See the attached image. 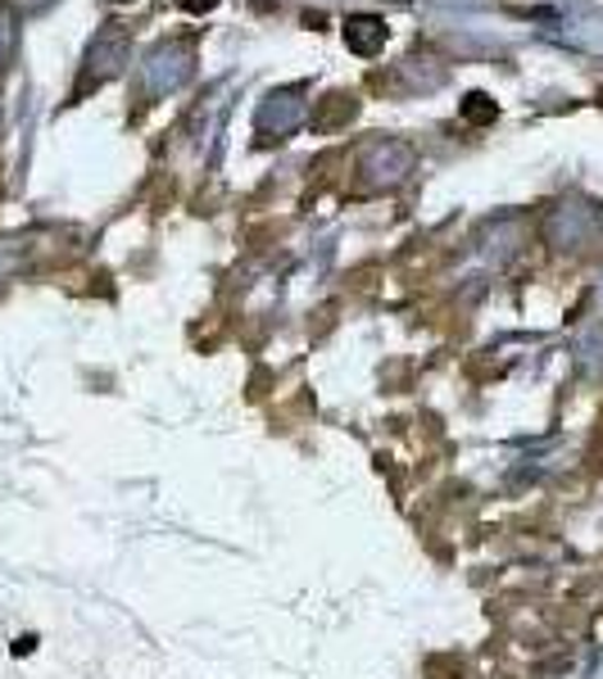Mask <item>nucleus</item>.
Masks as SVG:
<instances>
[{
	"mask_svg": "<svg viewBox=\"0 0 603 679\" xmlns=\"http://www.w3.org/2000/svg\"><path fill=\"white\" fill-rule=\"evenodd\" d=\"M55 0H10V10L14 14H42V10H50Z\"/></svg>",
	"mask_w": 603,
	"mask_h": 679,
	"instance_id": "obj_11",
	"label": "nucleus"
},
{
	"mask_svg": "<svg viewBox=\"0 0 603 679\" xmlns=\"http://www.w3.org/2000/svg\"><path fill=\"white\" fill-rule=\"evenodd\" d=\"M417 168V150L409 141H373L358 154V181L364 191H395Z\"/></svg>",
	"mask_w": 603,
	"mask_h": 679,
	"instance_id": "obj_2",
	"label": "nucleus"
},
{
	"mask_svg": "<svg viewBox=\"0 0 603 679\" xmlns=\"http://www.w3.org/2000/svg\"><path fill=\"white\" fill-rule=\"evenodd\" d=\"M118 5H128V0H118Z\"/></svg>",
	"mask_w": 603,
	"mask_h": 679,
	"instance_id": "obj_14",
	"label": "nucleus"
},
{
	"mask_svg": "<svg viewBox=\"0 0 603 679\" xmlns=\"http://www.w3.org/2000/svg\"><path fill=\"white\" fill-rule=\"evenodd\" d=\"M191 73H196V41H159L145 59L141 82L150 96H168V91L191 82Z\"/></svg>",
	"mask_w": 603,
	"mask_h": 679,
	"instance_id": "obj_3",
	"label": "nucleus"
},
{
	"mask_svg": "<svg viewBox=\"0 0 603 679\" xmlns=\"http://www.w3.org/2000/svg\"><path fill=\"white\" fill-rule=\"evenodd\" d=\"M354 109H358L354 96H327V114H314L309 122H314L318 132H331V128H341V122H350Z\"/></svg>",
	"mask_w": 603,
	"mask_h": 679,
	"instance_id": "obj_8",
	"label": "nucleus"
},
{
	"mask_svg": "<svg viewBox=\"0 0 603 679\" xmlns=\"http://www.w3.org/2000/svg\"><path fill=\"white\" fill-rule=\"evenodd\" d=\"M599 236H603V209L594 200H581V195L558 200L545 218V240L558 254H581Z\"/></svg>",
	"mask_w": 603,
	"mask_h": 679,
	"instance_id": "obj_1",
	"label": "nucleus"
},
{
	"mask_svg": "<svg viewBox=\"0 0 603 679\" xmlns=\"http://www.w3.org/2000/svg\"><path fill=\"white\" fill-rule=\"evenodd\" d=\"M599 303H603V276H599Z\"/></svg>",
	"mask_w": 603,
	"mask_h": 679,
	"instance_id": "obj_13",
	"label": "nucleus"
},
{
	"mask_svg": "<svg viewBox=\"0 0 603 679\" xmlns=\"http://www.w3.org/2000/svg\"><path fill=\"white\" fill-rule=\"evenodd\" d=\"M309 118V105H305V91H273L263 105H259V114H255V132L263 136V141H286L299 122Z\"/></svg>",
	"mask_w": 603,
	"mask_h": 679,
	"instance_id": "obj_5",
	"label": "nucleus"
},
{
	"mask_svg": "<svg viewBox=\"0 0 603 679\" xmlns=\"http://www.w3.org/2000/svg\"><path fill=\"white\" fill-rule=\"evenodd\" d=\"M128 50H132V37H128L118 23H109L105 33H96L92 50H86V69H82V82H78V91H73V96H86V91H92V86H105L109 78H118V73H123V64H128Z\"/></svg>",
	"mask_w": 603,
	"mask_h": 679,
	"instance_id": "obj_4",
	"label": "nucleus"
},
{
	"mask_svg": "<svg viewBox=\"0 0 603 679\" xmlns=\"http://www.w3.org/2000/svg\"><path fill=\"white\" fill-rule=\"evenodd\" d=\"M495 114H499L495 100H490V96H481V91H472V96L463 100V118L476 122V128H481V122H495Z\"/></svg>",
	"mask_w": 603,
	"mask_h": 679,
	"instance_id": "obj_10",
	"label": "nucleus"
},
{
	"mask_svg": "<svg viewBox=\"0 0 603 679\" xmlns=\"http://www.w3.org/2000/svg\"><path fill=\"white\" fill-rule=\"evenodd\" d=\"M345 46L354 50V55H377L381 46H386V23L381 19H373V14H354V19H345Z\"/></svg>",
	"mask_w": 603,
	"mask_h": 679,
	"instance_id": "obj_6",
	"label": "nucleus"
},
{
	"mask_svg": "<svg viewBox=\"0 0 603 679\" xmlns=\"http://www.w3.org/2000/svg\"><path fill=\"white\" fill-rule=\"evenodd\" d=\"M14 46H19V14L0 5V69L14 59Z\"/></svg>",
	"mask_w": 603,
	"mask_h": 679,
	"instance_id": "obj_9",
	"label": "nucleus"
},
{
	"mask_svg": "<svg viewBox=\"0 0 603 679\" xmlns=\"http://www.w3.org/2000/svg\"><path fill=\"white\" fill-rule=\"evenodd\" d=\"M182 5H187L191 14H204V10H214V5H218V0H182Z\"/></svg>",
	"mask_w": 603,
	"mask_h": 679,
	"instance_id": "obj_12",
	"label": "nucleus"
},
{
	"mask_svg": "<svg viewBox=\"0 0 603 679\" xmlns=\"http://www.w3.org/2000/svg\"><path fill=\"white\" fill-rule=\"evenodd\" d=\"M577 362H581V372L603 381V326H590L581 340H577Z\"/></svg>",
	"mask_w": 603,
	"mask_h": 679,
	"instance_id": "obj_7",
	"label": "nucleus"
}]
</instances>
